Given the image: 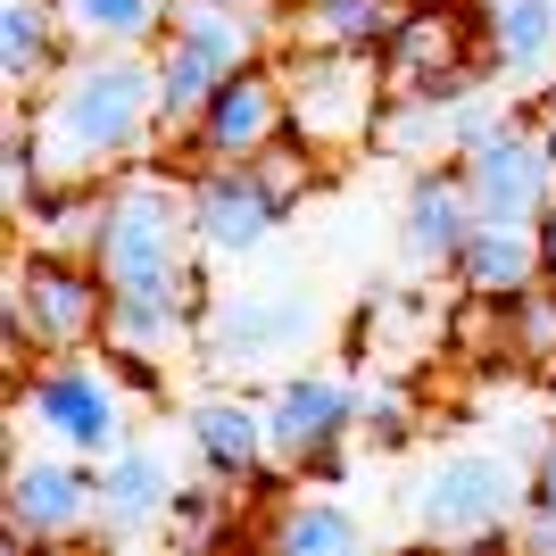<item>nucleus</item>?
Masks as SVG:
<instances>
[{
	"label": "nucleus",
	"instance_id": "obj_1",
	"mask_svg": "<svg viewBox=\"0 0 556 556\" xmlns=\"http://www.w3.org/2000/svg\"><path fill=\"white\" fill-rule=\"evenodd\" d=\"M100 275H109V349L159 366L166 349L200 341L208 316V266L191 232V184L166 166H125L109 175V208H100Z\"/></svg>",
	"mask_w": 556,
	"mask_h": 556
},
{
	"label": "nucleus",
	"instance_id": "obj_2",
	"mask_svg": "<svg viewBox=\"0 0 556 556\" xmlns=\"http://www.w3.org/2000/svg\"><path fill=\"white\" fill-rule=\"evenodd\" d=\"M34 125H42L50 175H67V184H109L141 166L166 141L150 50H75L50 75V92H34Z\"/></svg>",
	"mask_w": 556,
	"mask_h": 556
},
{
	"label": "nucleus",
	"instance_id": "obj_3",
	"mask_svg": "<svg viewBox=\"0 0 556 556\" xmlns=\"http://www.w3.org/2000/svg\"><path fill=\"white\" fill-rule=\"evenodd\" d=\"M134 374L109 341L100 349H59V357H34L9 382V424H34V441L67 448V457H116L134 441Z\"/></svg>",
	"mask_w": 556,
	"mask_h": 556
},
{
	"label": "nucleus",
	"instance_id": "obj_4",
	"mask_svg": "<svg viewBox=\"0 0 556 556\" xmlns=\"http://www.w3.org/2000/svg\"><path fill=\"white\" fill-rule=\"evenodd\" d=\"M407 507V532L441 540V548H490V540H515L523 507H532V473L515 448H482V441H448L407 473L399 490Z\"/></svg>",
	"mask_w": 556,
	"mask_h": 556
},
{
	"label": "nucleus",
	"instance_id": "obj_5",
	"mask_svg": "<svg viewBox=\"0 0 556 556\" xmlns=\"http://www.w3.org/2000/svg\"><path fill=\"white\" fill-rule=\"evenodd\" d=\"M275 9H250V0H175V25L166 42L150 50L159 67V125L166 141L191 134V116L216 100V84H232L241 67L266 59V34H275Z\"/></svg>",
	"mask_w": 556,
	"mask_h": 556
},
{
	"label": "nucleus",
	"instance_id": "obj_6",
	"mask_svg": "<svg viewBox=\"0 0 556 556\" xmlns=\"http://www.w3.org/2000/svg\"><path fill=\"white\" fill-rule=\"evenodd\" d=\"M109 341V275L100 257H67V250H34L25 241L9 257V291H0V349L9 374L25 357H59V349H100Z\"/></svg>",
	"mask_w": 556,
	"mask_h": 556
},
{
	"label": "nucleus",
	"instance_id": "obj_7",
	"mask_svg": "<svg viewBox=\"0 0 556 556\" xmlns=\"http://www.w3.org/2000/svg\"><path fill=\"white\" fill-rule=\"evenodd\" d=\"M191 184V232L216 266H241L291 225V208L307 200V159L300 141H275L266 159H208L184 175Z\"/></svg>",
	"mask_w": 556,
	"mask_h": 556
},
{
	"label": "nucleus",
	"instance_id": "obj_8",
	"mask_svg": "<svg viewBox=\"0 0 556 556\" xmlns=\"http://www.w3.org/2000/svg\"><path fill=\"white\" fill-rule=\"evenodd\" d=\"M282 92H291V141L307 159H349L382 134V109H391V67L382 50H316L291 42L282 59Z\"/></svg>",
	"mask_w": 556,
	"mask_h": 556
},
{
	"label": "nucleus",
	"instance_id": "obj_9",
	"mask_svg": "<svg viewBox=\"0 0 556 556\" xmlns=\"http://www.w3.org/2000/svg\"><path fill=\"white\" fill-rule=\"evenodd\" d=\"M266 441L282 482H349V448L366 441V382L332 366H282L266 382Z\"/></svg>",
	"mask_w": 556,
	"mask_h": 556
},
{
	"label": "nucleus",
	"instance_id": "obj_10",
	"mask_svg": "<svg viewBox=\"0 0 556 556\" xmlns=\"http://www.w3.org/2000/svg\"><path fill=\"white\" fill-rule=\"evenodd\" d=\"M325 341V307L300 282H266V291H216L200 316V366L241 382V374H282L291 357Z\"/></svg>",
	"mask_w": 556,
	"mask_h": 556
},
{
	"label": "nucleus",
	"instance_id": "obj_11",
	"mask_svg": "<svg viewBox=\"0 0 556 556\" xmlns=\"http://www.w3.org/2000/svg\"><path fill=\"white\" fill-rule=\"evenodd\" d=\"M0 523H9V556L25 548H75L100 532V465L67 457V448H25L9 424V490H0Z\"/></svg>",
	"mask_w": 556,
	"mask_h": 556
},
{
	"label": "nucleus",
	"instance_id": "obj_12",
	"mask_svg": "<svg viewBox=\"0 0 556 556\" xmlns=\"http://www.w3.org/2000/svg\"><path fill=\"white\" fill-rule=\"evenodd\" d=\"M457 175H465V191H473V208L490 225H540L548 200H556V150L540 134V109L498 100L473 125V141L457 150Z\"/></svg>",
	"mask_w": 556,
	"mask_h": 556
},
{
	"label": "nucleus",
	"instance_id": "obj_13",
	"mask_svg": "<svg viewBox=\"0 0 556 556\" xmlns=\"http://www.w3.org/2000/svg\"><path fill=\"white\" fill-rule=\"evenodd\" d=\"M184 457L191 473H208L225 490H257L282 482L275 473V441H266V399L257 391H208L184 407Z\"/></svg>",
	"mask_w": 556,
	"mask_h": 556
},
{
	"label": "nucleus",
	"instance_id": "obj_14",
	"mask_svg": "<svg viewBox=\"0 0 556 556\" xmlns=\"http://www.w3.org/2000/svg\"><path fill=\"white\" fill-rule=\"evenodd\" d=\"M275 141H291V92H282V67H241L232 84H216V100L200 116H191V166H208V159H266Z\"/></svg>",
	"mask_w": 556,
	"mask_h": 556
},
{
	"label": "nucleus",
	"instance_id": "obj_15",
	"mask_svg": "<svg viewBox=\"0 0 556 556\" xmlns=\"http://www.w3.org/2000/svg\"><path fill=\"white\" fill-rule=\"evenodd\" d=\"M184 498V465L166 457L159 441H125L116 457H100V532L109 548H141L166 540V515Z\"/></svg>",
	"mask_w": 556,
	"mask_h": 556
},
{
	"label": "nucleus",
	"instance_id": "obj_16",
	"mask_svg": "<svg viewBox=\"0 0 556 556\" xmlns=\"http://www.w3.org/2000/svg\"><path fill=\"white\" fill-rule=\"evenodd\" d=\"M473 225H482V208H473L457 159L448 166H416V175L399 184V257H407L416 275H457Z\"/></svg>",
	"mask_w": 556,
	"mask_h": 556
},
{
	"label": "nucleus",
	"instance_id": "obj_17",
	"mask_svg": "<svg viewBox=\"0 0 556 556\" xmlns=\"http://www.w3.org/2000/svg\"><path fill=\"white\" fill-rule=\"evenodd\" d=\"M482 67L515 92H540L556 75V0H482Z\"/></svg>",
	"mask_w": 556,
	"mask_h": 556
},
{
	"label": "nucleus",
	"instance_id": "obj_18",
	"mask_svg": "<svg viewBox=\"0 0 556 556\" xmlns=\"http://www.w3.org/2000/svg\"><path fill=\"white\" fill-rule=\"evenodd\" d=\"M257 532H266V548H282V556H357L366 548V515L349 507L341 490L332 482H316V490H275V507H266V523H257Z\"/></svg>",
	"mask_w": 556,
	"mask_h": 556
},
{
	"label": "nucleus",
	"instance_id": "obj_19",
	"mask_svg": "<svg viewBox=\"0 0 556 556\" xmlns=\"http://www.w3.org/2000/svg\"><path fill=\"white\" fill-rule=\"evenodd\" d=\"M448 282H457L473 307H507V300H523L532 282H548V257H540V225H490V216H482Z\"/></svg>",
	"mask_w": 556,
	"mask_h": 556
},
{
	"label": "nucleus",
	"instance_id": "obj_20",
	"mask_svg": "<svg viewBox=\"0 0 556 556\" xmlns=\"http://www.w3.org/2000/svg\"><path fill=\"white\" fill-rule=\"evenodd\" d=\"M75 59V34L59 17V0H0V84L9 100L50 92V75Z\"/></svg>",
	"mask_w": 556,
	"mask_h": 556
},
{
	"label": "nucleus",
	"instance_id": "obj_21",
	"mask_svg": "<svg viewBox=\"0 0 556 556\" xmlns=\"http://www.w3.org/2000/svg\"><path fill=\"white\" fill-rule=\"evenodd\" d=\"M275 17L291 42H316V50H391L407 0H282Z\"/></svg>",
	"mask_w": 556,
	"mask_h": 556
},
{
	"label": "nucleus",
	"instance_id": "obj_22",
	"mask_svg": "<svg viewBox=\"0 0 556 556\" xmlns=\"http://www.w3.org/2000/svg\"><path fill=\"white\" fill-rule=\"evenodd\" d=\"M75 50H159L175 25V0H59Z\"/></svg>",
	"mask_w": 556,
	"mask_h": 556
},
{
	"label": "nucleus",
	"instance_id": "obj_23",
	"mask_svg": "<svg viewBox=\"0 0 556 556\" xmlns=\"http://www.w3.org/2000/svg\"><path fill=\"white\" fill-rule=\"evenodd\" d=\"M100 208H109V184H67V175H59V184H50L42 200L17 216V225H25V241H34V250L92 257V250H100Z\"/></svg>",
	"mask_w": 556,
	"mask_h": 556
},
{
	"label": "nucleus",
	"instance_id": "obj_24",
	"mask_svg": "<svg viewBox=\"0 0 556 556\" xmlns=\"http://www.w3.org/2000/svg\"><path fill=\"white\" fill-rule=\"evenodd\" d=\"M457 59H473V42H465V25H457V9H441V0H407V17H399L391 50H382L391 84H416V75L457 67Z\"/></svg>",
	"mask_w": 556,
	"mask_h": 556
},
{
	"label": "nucleus",
	"instance_id": "obj_25",
	"mask_svg": "<svg viewBox=\"0 0 556 556\" xmlns=\"http://www.w3.org/2000/svg\"><path fill=\"white\" fill-rule=\"evenodd\" d=\"M50 184H59V175H50L42 125H34V109H25V100H9V134H0V200H9V216H25Z\"/></svg>",
	"mask_w": 556,
	"mask_h": 556
},
{
	"label": "nucleus",
	"instance_id": "obj_26",
	"mask_svg": "<svg viewBox=\"0 0 556 556\" xmlns=\"http://www.w3.org/2000/svg\"><path fill=\"white\" fill-rule=\"evenodd\" d=\"M498 349L523 366H556V282H532L523 300L498 307Z\"/></svg>",
	"mask_w": 556,
	"mask_h": 556
},
{
	"label": "nucleus",
	"instance_id": "obj_27",
	"mask_svg": "<svg viewBox=\"0 0 556 556\" xmlns=\"http://www.w3.org/2000/svg\"><path fill=\"white\" fill-rule=\"evenodd\" d=\"M232 498H241V490L208 482V473L184 482V498H175V515H166V540H175V548H208V540L232 523Z\"/></svg>",
	"mask_w": 556,
	"mask_h": 556
},
{
	"label": "nucleus",
	"instance_id": "obj_28",
	"mask_svg": "<svg viewBox=\"0 0 556 556\" xmlns=\"http://www.w3.org/2000/svg\"><path fill=\"white\" fill-rule=\"evenodd\" d=\"M416 391H407V382H391V374H366V424H357V432H366V448H407L416 441Z\"/></svg>",
	"mask_w": 556,
	"mask_h": 556
},
{
	"label": "nucleus",
	"instance_id": "obj_29",
	"mask_svg": "<svg viewBox=\"0 0 556 556\" xmlns=\"http://www.w3.org/2000/svg\"><path fill=\"white\" fill-rule=\"evenodd\" d=\"M532 109H540V134H548V150H556V75L540 84V100H532Z\"/></svg>",
	"mask_w": 556,
	"mask_h": 556
},
{
	"label": "nucleus",
	"instance_id": "obj_30",
	"mask_svg": "<svg viewBox=\"0 0 556 556\" xmlns=\"http://www.w3.org/2000/svg\"><path fill=\"white\" fill-rule=\"evenodd\" d=\"M540 257H548V282H556V200H548V216H540Z\"/></svg>",
	"mask_w": 556,
	"mask_h": 556
},
{
	"label": "nucleus",
	"instance_id": "obj_31",
	"mask_svg": "<svg viewBox=\"0 0 556 556\" xmlns=\"http://www.w3.org/2000/svg\"><path fill=\"white\" fill-rule=\"evenodd\" d=\"M250 9H282V0H250Z\"/></svg>",
	"mask_w": 556,
	"mask_h": 556
}]
</instances>
